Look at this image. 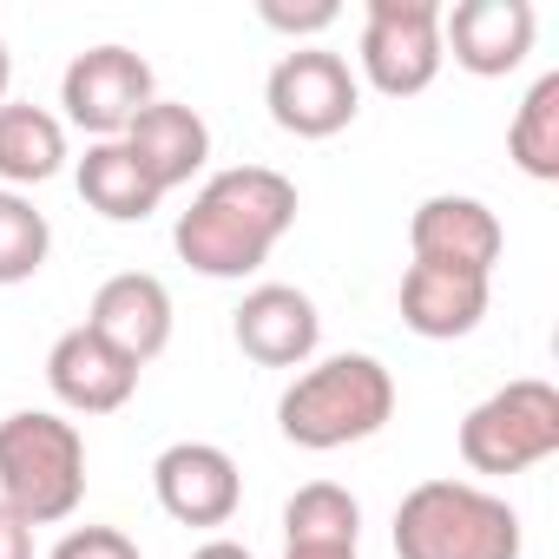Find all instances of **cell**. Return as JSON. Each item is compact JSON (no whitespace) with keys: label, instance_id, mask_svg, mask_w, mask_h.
Instances as JSON below:
<instances>
[{"label":"cell","instance_id":"cell-13","mask_svg":"<svg viewBox=\"0 0 559 559\" xmlns=\"http://www.w3.org/2000/svg\"><path fill=\"white\" fill-rule=\"evenodd\" d=\"M408 250L415 263H448V270H480L493 276L500 250H507V230L500 217L480 204V198H461V191H441V198H421L415 217H408Z\"/></svg>","mask_w":559,"mask_h":559},{"label":"cell","instance_id":"cell-19","mask_svg":"<svg viewBox=\"0 0 559 559\" xmlns=\"http://www.w3.org/2000/svg\"><path fill=\"white\" fill-rule=\"evenodd\" d=\"M362 539V507L336 480H310L284 500V546H356Z\"/></svg>","mask_w":559,"mask_h":559},{"label":"cell","instance_id":"cell-10","mask_svg":"<svg viewBox=\"0 0 559 559\" xmlns=\"http://www.w3.org/2000/svg\"><path fill=\"white\" fill-rule=\"evenodd\" d=\"M539 34L533 0H461L441 14V53H454L461 73L474 80H507L526 67Z\"/></svg>","mask_w":559,"mask_h":559},{"label":"cell","instance_id":"cell-11","mask_svg":"<svg viewBox=\"0 0 559 559\" xmlns=\"http://www.w3.org/2000/svg\"><path fill=\"white\" fill-rule=\"evenodd\" d=\"M230 336L257 369H310V356L323 343V317L297 284H257L237 304Z\"/></svg>","mask_w":559,"mask_h":559},{"label":"cell","instance_id":"cell-23","mask_svg":"<svg viewBox=\"0 0 559 559\" xmlns=\"http://www.w3.org/2000/svg\"><path fill=\"white\" fill-rule=\"evenodd\" d=\"M47 559H139V539L119 533V526H73L53 539Z\"/></svg>","mask_w":559,"mask_h":559},{"label":"cell","instance_id":"cell-5","mask_svg":"<svg viewBox=\"0 0 559 559\" xmlns=\"http://www.w3.org/2000/svg\"><path fill=\"white\" fill-rule=\"evenodd\" d=\"M454 448L474 474H526V467L552 461L559 454V389L539 376L493 389L487 402H474L461 415Z\"/></svg>","mask_w":559,"mask_h":559},{"label":"cell","instance_id":"cell-15","mask_svg":"<svg viewBox=\"0 0 559 559\" xmlns=\"http://www.w3.org/2000/svg\"><path fill=\"white\" fill-rule=\"evenodd\" d=\"M47 389H53L60 408H73V415H119V408L132 402V389H139V369H132L112 343H99V336L80 323V330H67V336L47 349Z\"/></svg>","mask_w":559,"mask_h":559},{"label":"cell","instance_id":"cell-21","mask_svg":"<svg viewBox=\"0 0 559 559\" xmlns=\"http://www.w3.org/2000/svg\"><path fill=\"white\" fill-rule=\"evenodd\" d=\"M47 250H53L47 211H34L27 191H0V284H27V276H40Z\"/></svg>","mask_w":559,"mask_h":559},{"label":"cell","instance_id":"cell-2","mask_svg":"<svg viewBox=\"0 0 559 559\" xmlns=\"http://www.w3.org/2000/svg\"><path fill=\"white\" fill-rule=\"evenodd\" d=\"M395 415V376L376 356H330L297 369V382L276 395V428L290 448L336 454L369 435H382Z\"/></svg>","mask_w":559,"mask_h":559},{"label":"cell","instance_id":"cell-7","mask_svg":"<svg viewBox=\"0 0 559 559\" xmlns=\"http://www.w3.org/2000/svg\"><path fill=\"white\" fill-rule=\"evenodd\" d=\"M362 80L382 99H415L441 73V8L435 0H369L362 14Z\"/></svg>","mask_w":559,"mask_h":559},{"label":"cell","instance_id":"cell-4","mask_svg":"<svg viewBox=\"0 0 559 559\" xmlns=\"http://www.w3.org/2000/svg\"><path fill=\"white\" fill-rule=\"evenodd\" d=\"M520 513L474 480H421L395 507V559H520Z\"/></svg>","mask_w":559,"mask_h":559},{"label":"cell","instance_id":"cell-3","mask_svg":"<svg viewBox=\"0 0 559 559\" xmlns=\"http://www.w3.org/2000/svg\"><path fill=\"white\" fill-rule=\"evenodd\" d=\"M0 500L27 526H60L86 500V435L53 408H14L0 421Z\"/></svg>","mask_w":559,"mask_h":559},{"label":"cell","instance_id":"cell-25","mask_svg":"<svg viewBox=\"0 0 559 559\" xmlns=\"http://www.w3.org/2000/svg\"><path fill=\"white\" fill-rule=\"evenodd\" d=\"M284 559H356V546H284Z\"/></svg>","mask_w":559,"mask_h":559},{"label":"cell","instance_id":"cell-18","mask_svg":"<svg viewBox=\"0 0 559 559\" xmlns=\"http://www.w3.org/2000/svg\"><path fill=\"white\" fill-rule=\"evenodd\" d=\"M67 165V126L47 106L8 99L0 106V191H21V185H47Z\"/></svg>","mask_w":559,"mask_h":559},{"label":"cell","instance_id":"cell-27","mask_svg":"<svg viewBox=\"0 0 559 559\" xmlns=\"http://www.w3.org/2000/svg\"><path fill=\"white\" fill-rule=\"evenodd\" d=\"M8 86H14V53H8V40H0V106H8Z\"/></svg>","mask_w":559,"mask_h":559},{"label":"cell","instance_id":"cell-22","mask_svg":"<svg viewBox=\"0 0 559 559\" xmlns=\"http://www.w3.org/2000/svg\"><path fill=\"white\" fill-rule=\"evenodd\" d=\"M257 21H263L270 34H290V40L304 47L310 34H330V27L343 21V8H336V0H310V8H290V0H263Z\"/></svg>","mask_w":559,"mask_h":559},{"label":"cell","instance_id":"cell-8","mask_svg":"<svg viewBox=\"0 0 559 559\" xmlns=\"http://www.w3.org/2000/svg\"><path fill=\"white\" fill-rule=\"evenodd\" d=\"M152 99H158L152 67H145L132 47H119V40L73 53L67 73H60V106H67L60 126H80L93 145H99V139H126V126H132Z\"/></svg>","mask_w":559,"mask_h":559},{"label":"cell","instance_id":"cell-26","mask_svg":"<svg viewBox=\"0 0 559 559\" xmlns=\"http://www.w3.org/2000/svg\"><path fill=\"white\" fill-rule=\"evenodd\" d=\"M191 559H250V546H237V539H204Z\"/></svg>","mask_w":559,"mask_h":559},{"label":"cell","instance_id":"cell-14","mask_svg":"<svg viewBox=\"0 0 559 559\" xmlns=\"http://www.w3.org/2000/svg\"><path fill=\"white\" fill-rule=\"evenodd\" d=\"M487 304H493V276H480V270H448V263H408L402 270V323L421 343L474 336Z\"/></svg>","mask_w":559,"mask_h":559},{"label":"cell","instance_id":"cell-9","mask_svg":"<svg viewBox=\"0 0 559 559\" xmlns=\"http://www.w3.org/2000/svg\"><path fill=\"white\" fill-rule=\"evenodd\" d=\"M152 493L178 526H230L243 507V474L217 441H171L152 461Z\"/></svg>","mask_w":559,"mask_h":559},{"label":"cell","instance_id":"cell-6","mask_svg":"<svg viewBox=\"0 0 559 559\" xmlns=\"http://www.w3.org/2000/svg\"><path fill=\"white\" fill-rule=\"evenodd\" d=\"M263 106L276 132H290V139H336L362 112V80L330 47H290L263 80Z\"/></svg>","mask_w":559,"mask_h":559},{"label":"cell","instance_id":"cell-1","mask_svg":"<svg viewBox=\"0 0 559 559\" xmlns=\"http://www.w3.org/2000/svg\"><path fill=\"white\" fill-rule=\"evenodd\" d=\"M290 224H297V185L284 171L230 165V171H211L191 191V204L171 224V250L198 276L237 284V276L270 263V250L290 237Z\"/></svg>","mask_w":559,"mask_h":559},{"label":"cell","instance_id":"cell-16","mask_svg":"<svg viewBox=\"0 0 559 559\" xmlns=\"http://www.w3.org/2000/svg\"><path fill=\"white\" fill-rule=\"evenodd\" d=\"M126 152L145 165V178L171 198L178 185H191L204 165H211V126L178 106V99H152L132 126H126Z\"/></svg>","mask_w":559,"mask_h":559},{"label":"cell","instance_id":"cell-12","mask_svg":"<svg viewBox=\"0 0 559 559\" xmlns=\"http://www.w3.org/2000/svg\"><path fill=\"white\" fill-rule=\"evenodd\" d=\"M86 330L99 343H112L132 369H145L171 343V290L158 284L152 270H119V276H106V284L93 290Z\"/></svg>","mask_w":559,"mask_h":559},{"label":"cell","instance_id":"cell-24","mask_svg":"<svg viewBox=\"0 0 559 559\" xmlns=\"http://www.w3.org/2000/svg\"><path fill=\"white\" fill-rule=\"evenodd\" d=\"M0 559H34V526L0 500Z\"/></svg>","mask_w":559,"mask_h":559},{"label":"cell","instance_id":"cell-20","mask_svg":"<svg viewBox=\"0 0 559 559\" xmlns=\"http://www.w3.org/2000/svg\"><path fill=\"white\" fill-rule=\"evenodd\" d=\"M507 152L526 178H539V185L559 178V73L533 80V93L520 99V112L507 126Z\"/></svg>","mask_w":559,"mask_h":559},{"label":"cell","instance_id":"cell-17","mask_svg":"<svg viewBox=\"0 0 559 559\" xmlns=\"http://www.w3.org/2000/svg\"><path fill=\"white\" fill-rule=\"evenodd\" d=\"M73 185H80L86 211H99V217H112V224H145V217L165 204V191L145 178V165L126 152V139H99V145H86Z\"/></svg>","mask_w":559,"mask_h":559}]
</instances>
